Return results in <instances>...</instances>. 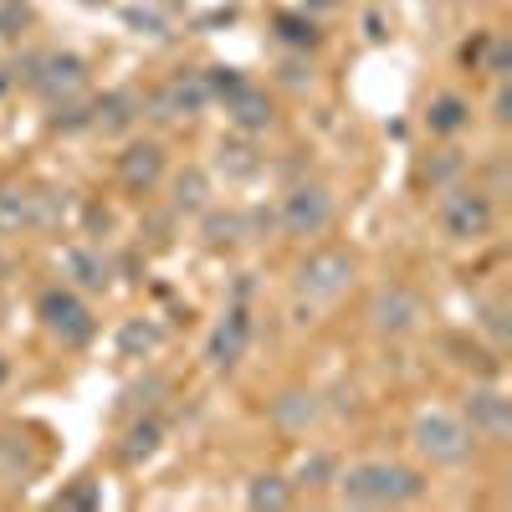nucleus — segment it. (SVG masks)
I'll use <instances>...</instances> for the list:
<instances>
[{
  "label": "nucleus",
  "mask_w": 512,
  "mask_h": 512,
  "mask_svg": "<svg viewBox=\"0 0 512 512\" xmlns=\"http://www.w3.org/2000/svg\"><path fill=\"white\" fill-rule=\"evenodd\" d=\"M0 272H6V262H0Z\"/></svg>",
  "instance_id": "obj_34"
},
{
  "label": "nucleus",
  "mask_w": 512,
  "mask_h": 512,
  "mask_svg": "<svg viewBox=\"0 0 512 512\" xmlns=\"http://www.w3.org/2000/svg\"><path fill=\"white\" fill-rule=\"evenodd\" d=\"M246 344H251V318H246V308H231L226 323H216V333H210L205 359L216 364V369H236L241 354H246Z\"/></svg>",
  "instance_id": "obj_11"
},
{
  "label": "nucleus",
  "mask_w": 512,
  "mask_h": 512,
  "mask_svg": "<svg viewBox=\"0 0 512 512\" xmlns=\"http://www.w3.org/2000/svg\"><path fill=\"white\" fill-rule=\"evenodd\" d=\"M354 282V256L349 251H313L303 267H297V287H303L308 297H318V303H328V297H338Z\"/></svg>",
  "instance_id": "obj_6"
},
{
  "label": "nucleus",
  "mask_w": 512,
  "mask_h": 512,
  "mask_svg": "<svg viewBox=\"0 0 512 512\" xmlns=\"http://www.w3.org/2000/svg\"><path fill=\"white\" fill-rule=\"evenodd\" d=\"M282 236H297V241H308V236H323L328 221H333V195L323 185H297L287 200H282Z\"/></svg>",
  "instance_id": "obj_4"
},
{
  "label": "nucleus",
  "mask_w": 512,
  "mask_h": 512,
  "mask_svg": "<svg viewBox=\"0 0 512 512\" xmlns=\"http://www.w3.org/2000/svg\"><path fill=\"white\" fill-rule=\"evenodd\" d=\"M226 118L241 134H262V128H272V98L262 88H251V82H241L236 93H226Z\"/></svg>",
  "instance_id": "obj_13"
},
{
  "label": "nucleus",
  "mask_w": 512,
  "mask_h": 512,
  "mask_svg": "<svg viewBox=\"0 0 512 512\" xmlns=\"http://www.w3.org/2000/svg\"><path fill=\"white\" fill-rule=\"evenodd\" d=\"M246 502H251V507H287V502H292V487H287L282 477H256V482L246 487Z\"/></svg>",
  "instance_id": "obj_20"
},
{
  "label": "nucleus",
  "mask_w": 512,
  "mask_h": 512,
  "mask_svg": "<svg viewBox=\"0 0 512 512\" xmlns=\"http://www.w3.org/2000/svg\"><path fill=\"white\" fill-rule=\"evenodd\" d=\"M16 21H26V6H21V0H6V6H0V36H16Z\"/></svg>",
  "instance_id": "obj_27"
},
{
  "label": "nucleus",
  "mask_w": 512,
  "mask_h": 512,
  "mask_svg": "<svg viewBox=\"0 0 512 512\" xmlns=\"http://www.w3.org/2000/svg\"><path fill=\"white\" fill-rule=\"evenodd\" d=\"M333 482H338V497L354 507H400V502L425 497V477L400 461H359L349 472H338Z\"/></svg>",
  "instance_id": "obj_1"
},
{
  "label": "nucleus",
  "mask_w": 512,
  "mask_h": 512,
  "mask_svg": "<svg viewBox=\"0 0 512 512\" xmlns=\"http://www.w3.org/2000/svg\"><path fill=\"white\" fill-rule=\"evenodd\" d=\"M456 169H461V159H441V164L431 169V180H446V175H456Z\"/></svg>",
  "instance_id": "obj_32"
},
{
  "label": "nucleus",
  "mask_w": 512,
  "mask_h": 512,
  "mask_svg": "<svg viewBox=\"0 0 512 512\" xmlns=\"http://www.w3.org/2000/svg\"><path fill=\"white\" fill-rule=\"evenodd\" d=\"M466 431L482 441H507L512 436V400L502 390H472V400H466Z\"/></svg>",
  "instance_id": "obj_9"
},
{
  "label": "nucleus",
  "mask_w": 512,
  "mask_h": 512,
  "mask_svg": "<svg viewBox=\"0 0 512 512\" xmlns=\"http://www.w3.org/2000/svg\"><path fill=\"white\" fill-rule=\"evenodd\" d=\"M11 226H31V195L0 190V231H11Z\"/></svg>",
  "instance_id": "obj_23"
},
{
  "label": "nucleus",
  "mask_w": 512,
  "mask_h": 512,
  "mask_svg": "<svg viewBox=\"0 0 512 512\" xmlns=\"http://www.w3.org/2000/svg\"><path fill=\"white\" fill-rule=\"evenodd\" d=\"M272 415H277L282 431H308V420L318 415V405H313V395H282L272 405Z\"/></svg>",
  "instance_id": "obj_17"
},
{
  "label": "nucleus",
  "mask_w": 512,
  "mask_h": 512,
  "mask_svg": "<svg viewBox=\"0 0 512 512\" xmlns=\"http://www.w3.org/2000/svg\"><path fill=\"white\" fill-rule=\"evenodd\" d=\"M333 477H338V461L328 451H313V456H303V466H297V482L303 487H328Z\"/></svg>",
  "instance_id": "obj_22"
},
{
  "label": "nucleus",
  "mask_w": 512,
  "mask_h": 512,
  "mask_svg": "<svg viewBox=\"0 0 512 512\" xmlns=\"http://www.w3.org/2000/svg\"><path fill=\"white\" fill-rule=\"evenodd\" d=\"M0 379H6V359H0Z\"/></svg>",
  "instance_id": "obj_33"
},
{
  "label": "nucleus",
  "mask_w": 512,
  "mask_h": 512,
  "mask_svg": "<svg viewBox=\"0 0 512 512\" xmlns=\"http://www.w3.org/2000/svg\"><path fill=\"white\" fill-rule=\"evenodd\" d=\"M420 318H425V308L410 287H379L374 303H369V323L379 333H410Z\"/></svg>",
  "instance_id": "obj_10"
},
{
  "label": "nucleus",
  "mask_w": 512,
  "mask_h": 512,
  "mask_svg": "<svg viewBox=\"0 0 512 512\" xmlns=\"http://www.w3.org/2000/svg\"><path fill=\"white\" fill-rule=\"evenodd\" d=\"M67 272H72L82 287H103V282H108L103 256H93V251H67Z\"/></svg>",
  "instance_id": "obj_21"
},
{
  "label": "nucleus",
  "mask_w": 512,
  "mask_h": 512,
  "mask_svg": "<svg viewBox=\"0 0 512 512\" xmlns=\"http://www.w3.org/2000/svg\"><path fill=\"white\" fill-rule=\"evenodd\" d=\"M415 451L431 461V466H461L472 456V431H466V420L446 415V410H431L415 420Z\"/></svg>",
  "instance_id": "obj_2"
},
{
  "label": "nucleus",
  "mask_w": 512,
  "mask_h": 512,
  "mask_svg": "<svg viewBox=\"0 0 512 512\" xmlns=\"http://www.w3.org/2000/svg\"><path fill=\"white\" fill-rule=\"evenodd\" d=\"M205 231H210V241H236V236L246 231V221H241V216H210Z\"/></svg>",
  "instance_id": "obj_26"
},
{
  "label": "nucleus",
  "mask_w": 512,
  "mask_h": 512,
  "mask_svg": "<svg viewBox=\"0 0 512 512\" xmlns=\"http://www.w3.org/2000/svg\"><path fill=\"white\" fill-rule=\"evenodd\" d=\"M175 205L190 210V216L210 205V180H205V169H185V175L175 180Z\"/></svg>",
  "instance_id": "obj_18"
},
{
  "label": "nucleus",
  "mask_w": 512,
  "mask_h": 512,
  "mask_svg": "<svg viewBox=\"0 0 512 512\" xmlns=\"http://www.w3.org/2000/svg\"><path fill=\"white\" fill-rule=\"evenodd\" d=\"M118 175H123V185L134 190V195L154 190L159 175H164V149H159V144H128V149L118 154Z\"/></svg>",
  "instance_id": "obj_12"
},
{
  "label": "nucleus",
  "mask_w": 512,
  "mask_h": 512,
  "mask_svg": "<svg viewBox=\"0 0 512 512\" xmlns=\"http://www.w3.org/2000/svg\"><path fill=\"white\" fill-rule=\"evenodd\" d=\"M425 123H431V134H461L466 123H472V103L466 98H456V93H441V98H431V108H425Z\"/></svg>",
  "instance_id": "obj_14"
},
{
  "label": "nucleus",
  "mask_w": 512,
  "mask_h": 512,
  "mask_svg": "<svg viewBox=\"0 0 512 512\" xmlns=\"http://www.w3.org/2000/svg\"><path fill=\"white\" fill-rule=\"evenodd\" d=\"M441 231L451 241H482L492 231V195L487 190H451L441 205Z\"/></svg>",
  "instance_id": "obj_5"
},
{
  "label": "nucleus",
  "mask_w": 512,
  "mask_h": 512,
  "mask_svg": "<svg viewBox=\"0 0 512 512\" xmlns=\"http://www.w3.org/2000/svg\"><path fill=\"white\" fill-rule=\"evenodd\" d=\"M282 82H287V88H308L313 67H308V62H282Z\"/></svg>",
  "instance_id": "obj_28"
},
{
  "label": "nucleus",
  "mask_w": 512,
  "mask_h": 512,
  "mask_svg": "<svg viewBox=\"0 0 512 512\" xmlns=\"http://www.w3.org/2000/svg\"><path fill=\"white\" fill-rule=\"evenodd\" d=\"M482 328L492 333V344L502 349L507 338H512V328H507V308H502V303H482Z\"/></svg>",
  "instance_id": "obj_25"
},
{
  "label": "nucleus",
  "mask_w": 512,
  "mask_h": 512,
  "mask_svg": "<svg viewBox=\"0 0 512 512\" xmlns=\"http://www.w3.org/2000/svg\"><path fill=\"white\" fill-rule=\"evenodd\" d=\"M221 154H231V175H251V169H256V159H251L246 144H231V149H221Z\"/></svg>",
  "instance_id": "obj_29"
},
{
  "label": "nucleus",
  "mask_w": 512,
  "mask_h": 512,
  "mask_svg": "<svg viewBox=\"0 0 512 512\" xmlns=\"http://www.w3.org/2000/svg\"><path fill=\"white\" fill-rule=\"evenodd\" d=\"M36 313H41V323H47V333L62 338L67 349H77V344H88V338H93V313L82 308V297H72L67 287L41 292Z\"/></svg>",
  "instance_id": "obj_3"
},
{
  "label": "nucleus",
  "mask_w": 512,
  "mask_h": 512,
  "mask_svg": "<svg viewBox=\"0 0 512 512\" xmlns=\"http://www.w3.org/2000/svg\"><path fill=\"white\" fill-rule=\"evenodd\" d=\"M277 31H282V41H292V47H318V26L308 16H277Z\"/></svg>",
  "instance_id": "obj_24"
},
{
  "label": "nucleus",
  "mask_w": 512,
  "mask_h": 512,
  "mask_svg": "<svg viewBox=\"0 0 512 512\" xmlns=\"http://www.w3.org/2000/svg\"><path fill=\"white\" fill-rule=\"evenodd\" d=\"M492 118L507 123L512 118V98H507V77H497V98H492Z\"/></svg>",
  "instance_id": "obj_30"
},
{
  "label": "nucleus",
  "mask_w": 512,
  "mask_h": 512,
  "mask_svg": "<svg viewBox=\"0 0 512 512\" xmlns=\"http://www.w3.org/2000/svg\"><path fill=\"white\" fill-rule=\"evenodd\" d=\"M0 88H6V82H0Z\"/></svg>",
  "instance_id": "obj_35"
},
{
  "label": "nucleus",
  "mask_w": 512,
  "mask_h": 512,
  "mask_svg": "<svg viewBox=\"0 0 512 512\" xmlns=\"http://www.w3.org/2000/svg\"><path fill=\"white\" fill-rule=\"evenodd\" d=\"M139 103H134V93H108V98H98V108H93V128H103V134H123L128 123H134L139 113H134Z\"/></svg>",
  "instance_id": "obj_15"
},
{
  "label": "nucleus",
  "mask_w": 512,
  "mask_h": 512,
  "mask_svg": "<svg viewBox=\"0 0 512 512\" xmlns=\"http://www.w3.org/2000/svg\"><path fill=\"white\" fill-rule=\"evenodd\" d=\"M210 103V82H205V72H180V77H169V88H159L154 98H149V118H190V113H200Z\"/></svg>",
  "instance_id": "obj_8"
},
{
  "label": "nucleus",
  "mask_w": 512,
  "mask_h": 512,
  "mask_svg": "<svg viewBox=\"0 0 512 512\" xmlns=\"http://www.w3.org/2000/svg\"><path fill=\"white\" fill-rule=\"evenodd\" d=\"M487 72H492V77H507V41H502V36L492 41V57H487Z\"/></svg>",
  "instance_id": "obj_31"
},
{
  "label": "nucleus",
  "mask_w": 512,
  "mask_h": 512,
  "mask_svg": "<svg viewBox=\"0 0 512 512\" xmlns=\"http://www.w3.org/2000/svg\"><path fill=\"white\" fill-rule=\"evenodd\" d=\"M159 441H164V431H159V420H139L134 431H128V446H123V456H128V461L139 466V461H149V456L159 451Z\"/></svg>",
  "instance_id": "obj_19"
},
{
  "label": "nucleus",
  "mask_w": 512,
  "mask_h": 512,
  "mask_svg": "<svg viewBox=\"0 0 512 512\" xmlns=\"http://www.w3.org/2000/svg\"><path fill=\"white\" fill-rule=\"evenodd\" d=\"M159 349V328L149 323V318H128L123 328H118V354L123 359H144V354H154Z\"/></svg>",
  "instance_id": "obj_16"
},
{
  "label": "nucleus",
  "mask_w": 512,
  "mask_h": 512,
  "mask_svg": "<svg viewBox=\"0 0 512 512\" xmlns=\"http://www.w3.org/2000/svg\"><path fill=\"white\" fill-rule=\"evenodd\" d=\"M36 72H31V88L41 93V98H72L82 82H88V67H82V57H72V52H52V57H41V62H31Z\"/></svg>",
  "instance_id": "obj_7"
}]
</instances>
